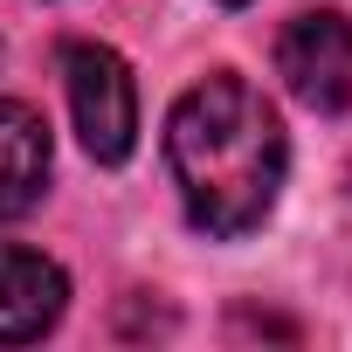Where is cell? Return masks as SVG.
Masks as SVG:
<instances>
[{"mask_svg":"<svg viewBox=\"0 0 352 352\" xmlns=\"http://www.w3.org/2000/svg\"><path fill=\"white\" fill-rule=\"evenodd\" d=\"M166 166H173V187H180L187 221L201 235H214V242H235V235L263 228L276 194H283L290 131H283L276 104L249 76L214 69L173 104Z\"/></svg>","mask_w":352,"mask_h":352,"instance_id":"cell-1","label":"cell"},{"mask_svg":"<svg viewBox=\"0 0 352 352\" xmlns=\"http://www.w3.org/2000/svg\"><path fill=\"white\" fill-rule=\"evenodd\" d=\"M63 90H69L83 152L97 166H124L138 145V83H131L124 56L104 42H63Z\"/></svg>","mask_w":352,"mask_h":352,"instance_id":"cell-2","label":"cell"},{"mask_svg":"<svg viewBox=\"0 0 352 352\" xmlns=\"http://www.w3.org/2000/svg\"><path fill=\"white\" fill-rule=\"evenodd\" d=\"M276 76L283 90L318 111V118H338L352 111V14L338 8H304L283 35H276Z\"/></svg>","mask_w":352,"mask_h":352,"instance_id":"cell-3","label":"cell"},{"mask_svg":"<svg viewBox=\"0 0 352 352\" xmlns=\"http://www.w3.org/2000/svg\"><path fill=\"white\" fill-rule=\"evenodd\" d=\"M63 304H69L63 263L21 242H0V345H35L42 331H56Z\"/></svg>","mask_w":352,"mask_h":352,"instance_id":"cell-4","label":"cell"},{"mask_svg":"<svg viewBox=\"0 0 352 352\" xmlns=\"http://www.w3.org/2000/svg\"><path fill=\"white\" fill-rule=\"evenodd\" d=\"M49 118L21 97H0V221H21L49 187Z\"/></svg>","mask_w":352,"mask_h":352,"instance_id":"cell-5","label":"cell"},{"mask_svg":"<svg viewBox=\"0 0 352 352\" xmlns=\"http://www.w3.org/2000/svg\"><path fill=\"white\" fill-rule=\"evenodd\" d=\"M221 8H249V0H221Z\"/></svg>","mask_w":352,"mask_h":352,"instance_id":"cell-6","label":"cell"}]
</instances>
